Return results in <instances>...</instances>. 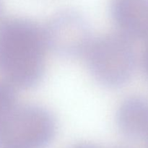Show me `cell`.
<instances>
[{"mask_svg":"<svg viewBox=\"0 0 148 148\" xmlns=\"http://www.w3.org/2000/svg\"><path fill=\"white\" fill-rule=\"evenodd\" d=\"M85 55L92 77L108 88L125 85L135 69V52L131 39L121 33L93 39Z\"/></svg>","mask_w":148,"mask_h":148,"instance_id":"obj_2","label":"cell"},{"mask_svg":"<svg viewBox=\"0 0 148 148\" xmlns=\"http://www.w3.org/2000/svg\"><path fill=\"white\" fill-rule=\"evenodd\" d=\"M43 30L48 49L63 57L75 58L85 54L93 40L88 22L76 12L59 13L51 19Z\"/></svg>","mask_w":148,"mask_h":148,"instance_id":"obj_4","label":"cell"},{"mask_svg":"<svg viewBox=\"0 0 148 148\" xmlns=\"http://www.w3.org/2000/svg\"><path fill=\"white\" fill-rule=\"evenodd\" d=\"M56 133V121L46 108L17 105L0 127V148H46Z\"/></svg>","mask_w":148,"mask_h":148,"instance_id":"obj_3","label":"cell"},{"mask_svg":"<svg viewBox=\"0 0 148 148\" xmlns=\"http://www.w3.org/2000/svg\"><path fill=\"white\" fill-rule=\"evenodd\" d=\"M116 122L125 136L148 142V101L139 97L126 99L117 111Z\"/></svg>","mask_w":148,"mask_h":148,"instance_id":"obj_6","label":"cell"},{"mask_svg":"<svg viewBox=\"0 0 148 148\" xmlns=\"http://www.w3.org/2000/svg\"><path fill=\"white\" fill-rule=\"evenodd\" d=\"M72 148H98L95 146L92 145H88V144H82L79 145H76Z\"/></svg>","mask_w":148,"mask_h":148,"instance_id":"obj_9","label":"cell"},{"mask_svg":"<svg viewBox=\"0 0 148 148\" xmlns=\"http://www.w3.org/2000/svg\"><path fill=\"white\" fill-rule=\"evenodd\" d=\"M143 63H144V67L145 70L146 74H147L148 77V46L147 49H145V51L144 56H143Z\"/></svg>","mask_w":148,"mask_h":148,"instance_id":"obj_8","label":"cell"},{"mask_svg":"<svg viewBox=\"0 0 148 148\" xmlns=\"http://www.w3.org/2000/svg\"><path fill=\"white\" fill-rule=\"evenodd\" d=\"M111 13L121 34L148 40V0H114Z\"/></svg>","mask_w":148,"mask_h":148,"instance_id":"obj_5","label":"cell"},{"mask_svg":"<svg viewBox=\"0 0 148 148\" xmlns=\"http://www.w3.org/2000/svg\"><path fill=\"white\" fill-rule=\"evenodd\" d=\"M17 105L15 88L4 79L0 80V127Z\"/></svg>","mask_w":148,"mask_h":148,"instance_id":"obj_7","label":"cell"},{"mask_svg":"<svg viewBox=\"0 0 148 148\" xmlns=\"http://www.w3.org/2000/svg\"><path fill=\"white\" fill-rule=\"evenodd\" d=\"M48 49L43 28L34 22L12 18L0 24V75L15 88L39 82Z\"/></svg>","mask_w":148,"mask_h":148,"instance_id":"obj_1","label":"cell"}]
</instances>
